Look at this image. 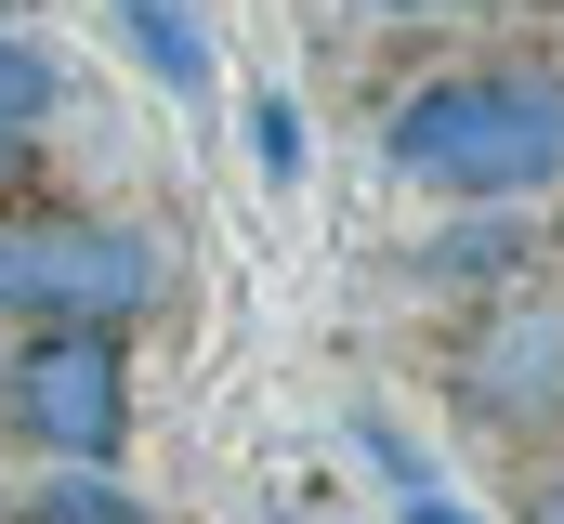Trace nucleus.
Instances as JSON below:
<instances>
[{
	"instance_id": "nucleus-9",
	"label": "nucleus",
	"mask_w": 564,
	"mask_h": 524,
	"mask_svg": "<svg viewBox=\"0 0 564 524\" xmlns=\"http://www.w3.org/2000/svg\"><path fill=\"white\" fill-rule=\"evenodd\" d=\"M408 524H473V512H459L446 485H421V499H408Z\"/></svg>"
},
{
	"instance_id": "nucleus-10",
	"label": "nucleus",
	"mask_w": 564,
	"mask_h": 524,
	"mask_svg": "<svg viewBox=\"0 0 564 524\" xmlns=\"http://www.w3.org/2000/svg\"><path fill=\"white\" fill-rule=\"evenodd\" d=\"M13 171H26V131H0V184H13Z\"/></svg>"
},
{
	"instance_id": "nucleus-1",
	"label": "nucleus",
	"mask_w": 564,
	"mask_h": 524,
	"mask_svg": "<svg viewBox=\"0 0 564 524\" xmlns=\"http://www.w3.org/2000/svg\"><path fill=\"white\" fill-rule=\"evenodd\" d=\"M394 171L433 197H539L564 184V79L552 66H446L394 92Z\"/></svg>"
},
{
	"instance_id": "nucleus-12",
	"label": "nucleus",
	"mask_w": 564,
	"mask_h": 524,
	"mask_svg": "<svg viewBox=\"0 0 564 524\" xmlns=\"http://www.w3.org/2000/svg\"><path fill=\"white\" fill-rule=\"evenodd\" d=\"M0 524H13V512H0Z\"/></svg>"
},
{
	"instance_id": "nucleus-7",
	"label": "nucleus",
	"mask_w": 564,
	"mask_h": 524,
	"mask_svg": "<svg viewBox=\"0 0 564 524\" xmlns=\"http://www.w3.org/2000/svg\"><path fill=\"white\" fill-rule=\"evenodd\" d=\"M40 524H132V512H119L93 472H66V485H40Z\"/></svg>"
},
{
	"instance_id": "nucleus-2",
	"label": "nucleus",
	"mask_w": 564,
	"mask_h": 524,
	"mask_svg": "<svg viewBox=\"0 0 564 524\" xmlns=\"http://www.w3.org/2000/svg\"><path fill=\"white\" fill-rule=\"evenodd\" d=\"M158 302V250L106 210H0V315L26 328H119Z\"/></svg>"
},
{
	"instance_id": "nucleus-5",
	"label": "nucleus",
	"mask_w": 564,
	"mask_h": 524,
	"mask_svg": "<svg viewBox=\"0 0 564 524\" xmlns=\"http://www.w3.org/2000/svg\"><path fill=\"white\" fill-rule=\"evenodd\" d=\"M119 26H132V53L171 79V92H210V40L184 26V0H119Z\"/></svg>"
},
{
	"instance_id": "nucleus-11",
	"label": "nucleus",
	"mask_w": 564,
	"mask_h": 524,
	"mask_svg": "<svg viewBox=\"0 0 564 524\" xmlns=\"http://www.w3.org/2000/svg\"><path fill=\"white\" fill-rule=\"evenodd\" d=\"M525 524H564V485H539V512H525Z\"/></svg>"
},
{
	"instance_id": "nucleus-3",
	"label": "nucleus",
	"mask_w": 564,
	"mask_h": 524,
	"mask_svg": "<svg viewBox=\"0 0 564 524\" xmlns=\"http://www.w3.org/2000/svg\"><path fill=\"white\" fill-rule=\"evenodd\" d=\"M0 419L53 472H106L119 433H132V354H119V328H26V354L0 381Z\"/></svg>"
},
{
	"instance_id": "nucleus-4",
	"label": "nucleus",
	"mask_w": 564,
	"mask_h": 524,
	"mask_svg": "<svg viewBox=\"0 0 564 524\" xmlns=\"http://www.w3.org/2000/svg\"><path fill=\"white\" fill-rule=\"evenodd\" d=\"M459 393H473L486 419H564V302L486 315L473 354H459Z\"/></svg>"
},
{
	"instance_id": "nucleus-6",
	"label": "nucleus",
	"mask_w": 564,
	"mask_h": 524,
	"mask_svg": "<svg viewBox=\"0 0 564 524\" xmlns=\"http://www.w3.org/2000/svg\"><path fill=\"white\" fill-rule=\"evenodd\" d=\"M40 119H53V66L0 40V131H40Z\"/></svg>"
},
{
	"instance_id": "nucleus-8",
	"label": "nucleus",
	"mask_w": 564,
	"mask_h": 524,
	"mask_svg": "<svg viewBox=\"0 0 564 524\" xmlns=\"http://www.w3.org/2000/svg\"><path fill=\"white\" fill-rule=\"evenodd\" d=\"M250 157H263V171H302V119H289L276 92H263V106H250Z\"/></svg>"
}]
</instances>
